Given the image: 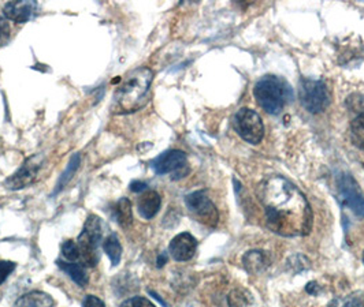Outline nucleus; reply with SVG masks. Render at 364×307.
<instances>
[{"label": "nucleus", "instance_id": "nucleus-1", "mask_svg": "<svg viewBox=\"0 0 364 307\" xmlns=\"http://www.w3.org/2000/svg\"><path fill=\"white\" fill-rule=\"evenodd\" d=\"M264 208L266 224L278 235L306 236L312 228V209L306 196L291 182L272 177L257 190Z\"/></svg>", "mask_w": 364, "mask_h": 307}, {"label": "nucleus", "instance_id": "nucleus-2", "mask_svg": "<svg viewBox=\"0 0 364 307\" xmlns=\"http://www.w3.org/2000/svg\"><path fill=\"white\" fill-rule=\"evenodd\" d=\"M154 72L148 67L129 72L114 94L112 109L118 113H129L144 107Z\"/></svg>", "mask_w": 364, "mask_h": 307}, {"label": "nucleus", "instance_id": "nucleus-3", "mask_svg": "<svg viewBox=\"0 0 364 307\" xmlns=\"http://www.w3.org/2000/svg\"><path fill=\"white\" fill-rule=\"evenodd\" d=\"M254 96L267 113L278 115L293 100V89L284 78L266 75L256 82Z\"/></svg>", "mask_w": 364, "mask_h": 307}, {"label": "nucleus", "instance_id": "nucleus-4", "mask_svg": "<svg viewBox=\"0 0 364 307\" xmlns=\"http://www.w3.org/2000/svg\"><path fill=\"white\" fill-rule=\"evenodd\" d=\"M103 228L100 217L91 215L84 224V230L77 239V246L80 250V261L84 267L93 268L99 262V247L102 242Z\"/></svg>", "mask_w": 364, "mask_h": 307}, {"label": "nucleus", "instance_id": "nucleus-5", "mask_svg": "<svg viewBox=\"0 0 364 307\" xmlns=\"http://www.w3.org/2000/svg\"><path fill=\"white\" fill-rule=\"evenodd\" d=\"M299 96L303 107L311 113H319L328 108L331 97L323 81L303 78L300 81Z\"/></svg>", "mask_w": 364, "mask_h": 307}, {"label": "nucleus", "instance_id": "nucleus-6", "mask_svg": "<svg viewBox=\"0 0 364 307\" xmlns=\"http://www.w3.org/2000/svg\"><path fill=\"white\" fill-rule=\"evenodd\" d=\"M233 127L237 134L247 143L257 145L264 137V125L259 113L250 108L237 111L233 118Z\"/></svg>", "mask_w": 364, "mask_h": 307}, {"label": "nucleus", "instance_id": "nucleus-7", "mask_svg": "<svg viewBox=\"0 0 364 307\" xmlns=\"http://www.w3.org/2000/svg\"><path fill=\"white\" fill-rule=\"evenodd\" d=\"M185 203L192 216L199 223L207 227H217L219 221V213L215 205L211 199L205 196L204 191H195L185 197Z\"/></svg>", "mask_w": 364, "mask_h": 307}, {"label": "nucleus", "instance_id": "nucleus-8", "mask_svg": "<svg viewBox=\"0 0 364 307\" xmlns=\"http://www.w3.org/2000/svg\"><path fill=\"white\" fill-rule=\"evenodd\" d=\"M337 190L338 199L352 209L358 216L364 217V196L356 181L348 175L341 174L337 178Z\"/></svg>", "mask_w": 364, "mask_h": 307}, {"label": "nucleus", "instance_id": "nucleus-9", "mask_svg": "<svg viewBox=\"0 0 364 307\" xmlns=\"http://www.w3.org/2000/svg\"><path fill=\"white\" fill-rule=\"evenodd\" d=\"M186 160V155L182 150H168L158 156L152 162L151 167L158 175H166L173 172V179H180L188 174Z\"/></svg>", "mask_w": 364, "mask_h": 307}, {"label": "nucleus", "instance_id": "nucleus-10", "mask_svg": "<svg viewBox=\"0 0 364 307\" xmlns=\"http://www.w3.org/2000/svg\"><path fill=\"white\" fill-rule=\"evenodd\" d=\"M43 163H44V157L41 155H35L29 157L21 165V168L14 175H11L7 181L4 182V186L9 190H22L29 187L32 183L36 182Z\"/></svg>", "mask_w": 364, "mask_h": 307}, {"label": "nucleus", "instance_id": "nucleus-11", "mask_svg": "<svg viewBox=\"0 0 364 307\" xmlns=\"http://www.w3.org/2000/svg\"><path fill=\"white\" fill-rule=\"evenodd\" d=\"M346 108L352 115L350 131L353 144L364 149V96L363 94H350L346 99Z\"/></svg>", "mask_w": 364, "mask_h": 307}, {"label": "nucleus", "instance_id": "nucleus-12", "mask_svg": "<svg viewBox=\"0 0 364 307\" xmlns=\"http://www.w3.org/2000/svg\"><path fill=\"white\" fill-rule=\"evenodd\" d=\"M37 3L31 1V0H16V1H9L4 9L3 14L6 19H10L16 23H25L29 19L33 18L36 14Z\"/></svg>", "mask_w": 364, "mask_h": 307}, {"label": "nucleus", "instance_id": "nucleus-13", "mask_svg": "<svg viewBox=\"0 0 364 307\" xmlns=\"http://www.w3.org/2000/svg\"><path fill=\"white\" fill-rule=\"evenodd\" d=\"M198 249V240L189 233L176 236L168 246V252L176 261H189Z\"/></svg>", "mask_w": 364, "mask_h": 307}, {"label": "nucleus", "instance_id": "nucleus-14", "mask_svg": "<svg viewBox=\"0 0 364 307\" xmlns=\"http://www.w3.org/2000/svg\"><path fill=\"white\" fill-rule=\"evenodd\" d=\"M162 205L161 196L154 190H146L139 199V213L140 216L146 220H151L152 217L156 216Z\"/></svg>", "mask_w": 364, "mask_h": 307}, {"label": "nucleus", "instance_id": "nucleus-15", "mask_svg": "<svg viewBox=\"0 0 364 307\" xmlns=\"http://www.w3.org/2000/svg\"><path fill=\"white\" fill-rule=\"evenodd\" d=\"M54 299L43 292V291H32L22 295L13 307H54Z\"/></svg>", "mask_w": 364, "mask_h": 307}, {"label": "nucleus", "instance_id": "nucleus-16", "mask_svg": "<svg viewBox=\"0 0 364 307\" xmlns=\"http://www.w3.org/2000/svg\"><path fill=\"white\" fill-rule=\"evenodd\" d=\"M269 258L260 250H251L242 257V265L250 274H257L267 268Z\"/></svg>", "mask_w": 364, "mask_h": 307}, {"label": "nucleus", "instance_id": "nucleus-17", "mask_svg": "<svg viewBox=\"0 0 364 307\" xmlns=\"http://www.w3.org/2000/svg\"><path fill=\"white\" fill-rule=\"evenodd\" d=\"M58 267L68 273L70 276V279L73 280L74 283L80 287H87L90 279H88V274L84 269V265L82 264H75V262H65L62 259H58L56 261Z\"/></svg>", "mask_w": 364, "mask_h": 307}, {"label": "nucleus", "instance_id": "nucleus-18", "mask_svg": "<svg viewBox=\"0 0 364 307\" xmlns=\"http://www.w3.org/2000/svg\"><path fill=\"white\" fill-rule=\"evenodd\" d=\"M229 307H256L254 295L245 289H233L228 296Z\"/></svg>", "mask_w": 364, "mask_h": 307}, {"label": "nucleus", "instance_id": "nucleus-19", "mask_svg": "<svg viewBox=\"0 0 364 307\" xmlns=\"http://www.w3.org/2000/svg\"><path fill=\"white\" fill-rule=\"evenodd\" d=\"M114 218L117 220V223L127 228L132 224L133 215H132V203L128 199H121L114 206Z\"/></svg>", "mask_w": 364, "mask_h": 307}, {"label": "nucleus", "instance_id": "nucleus-20", "mask_svg": "<svg viewBox=\"0 0 364 307\" xmlns=\"http://www.w3.org/2000/svg\"><path fill=\"white\" fill-rule=\"evenodd\" d=\"M103 249H105L106 254L109 255L112 267H117L119 264V261H121V257H122V246L119 243V239H118L117 234H111L105 240Z\"/></svg>", "mask_w": 364, "mask_h": 307}, {"label": "nucleus", "instance_id": "nucleus-21", "mask_svg": "<svg viewBox=\"0 0 364 307\" xmlns=\"http://www.w3.org/2000/svg\"><path fill=\"white\" fill-rule=\"evenodd\" d=\"M78 167H80V155H74L72 160H70V163L68 165V168H66V171L62 174L60 179L58 182L54 194H58L60 190H63V187L73 178V175L75 174V171L78 169Z\"/></svg>", "mask_w": 364, "mask_h": 307}, {"label": "nucleus", "instance_id": "nucleus-22", "mask_svg": "<svg viewBox=\"0 0 364 307\" xmlns=\"http://www.w3.org/2000/svg\"><path fill=\"white\" fill-rule=\"evenodd\" d=\"M328 307H364L363 296H359L358 294L348 295L343 298H337L333 301Z\"/></svg>", "mask_w": 364, "mask_h": 307}, {"label": "nucleus", "instance_id": "nucleus-23", "mask_svg": "<svg viewBox=\"0 0 364 307\" xmlns=\"http://www.w3.org/2000/svg\"><path fill=\"white\" fill-rule=\"evenodd\" d=\"M62 254L68 261H77L80 259V250L77 246V242L74 240H66L62 245Z\"/></svg>", "mask_w": 364, "mask_h": 307}, {"label": "nucleus", "instance_id": "nucleus-24", "mask_svg": "<svg viewBox=\"0 0 364 307\" xmlns=\"http://www.w3.org/2000/svg\"><path fill=\"white\" fill-rule=\"evenodd\" d=\"M119 307H156L144 296H133L127 299Z\"/></svg>", "mask_w": 364, "mask_h": 307}, {"label": "nucleus", "instance_id": "nucleus-25", "mask_svg": "<svg viewBox=\"0 0 364 307\" xmlns=\"http://www.w3.org/2000/svg\"><path fill=\"white\" fill-rule=\"evenodd\" d=\"M11 36V28L9 19L0 17V47L6 45Z\"/></svg>", "mask_w": 364, "mask_h": 307}, {"label": "nucleus", "instance_id": "nucleus-26", "mask_svg": "<svg viewBox=\"0 0 364 307\" xmlns=\"http://www.w3.org/2000/svg\"><path fill=\"white\" fill-rule=\"evenodd\" d=\"M16 264L11 261H0V286L7 280V277L16 269Z\"/></svg>", "mask_w": 364, "mask_h": 307}, {"label": "nucleus", "instance_id": "nucleus-27", "mask_svg": "<svg viewBox=\"0 0 364 307\" xmlns=\"http://www.w3.org/2000/svg\"><path fill=\"white\" fill-rule=\"evenodd\" d=\"M82 307H106V305L103 303L102 299H99L97 296L95 295H87L84 302H82Z\"/></svg>", "mask_w": 364, "mask_h": 307}, {"label": "nucleus", "instance_id": "nucleus-28", "mask_svg": "<svg viewBox=\"0 0 364 307\" xmlns=\"http://www.w3.org/2000/svg\"><path fill=\"white\" fill-rule=\"evenodd\" d=\"M146 183L144 182L134 181L130 183V190L134 193H141V191H146Z\"/></svg>", "mask_w": 364, "mask_h": 307}, {"label": "nucleus", "instance_id": "nucleus-29", "mask_svg": "<svg viewBox=\"0 0 364 307\" xmlns=\"http://www.w3.org/2000/svg\"><path fill=\"white\" fill-rule=\"evenodd\" d=\"M166 262H167V255L161 254L159 258H158V268H162Z\"/></svg>", "mask_w": 364, "mask_h": 307}, {"label": "nucleus", "instance_id": "nucleus-30", "mask_svg": "<svg viewBox=\"0 0 364 307\" xmlns=\"http://www.w3.org/2000/svg\"><path fill=\"white\" fill-rule=\"evenodd\" d=\"M316 287H318V286H316V283H310V284L307 286V292H310L312 295H315V294H316V291H315Z\"/></svg>", "mask_w": 364, "mask_h": 307}, {"label": "nucleus", "instance_id": "nucleus-31", "mask_svg": "<svg viewBox=\"0 0 364 307\" xmlns=\"http://www.w3.org/2000/svg\"><path fill=\"white\" fill-rule=\"evenodd\" d=\"M363 262H364V253H363Z\"/></svg>", "mask_w": 364, "mask_h": 307}]
</instances>
